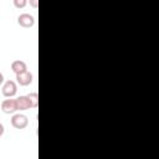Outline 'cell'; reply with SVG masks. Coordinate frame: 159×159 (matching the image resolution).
<instances>
[{
	"instance_id": "cell-1",
	"label": "cell",
	"mask_w": 159,
	"mask_h": 159,
	"mask_svg": "<svg viewBox=\"0 0 159 159\" xmlns=\"http://www.w3.org/2000/svg\"><path fill=\"white\" fill-rule=\"evenodd\" d=\"M10 122L15 129H24L29 125V118L22 113H14Z\"/></svg>"
},
{
	"instance_id": "cell-2",
	"label": "cell",
	"mask_w": 159,
	"mask_h": 159,
	"mask_svg": "<svg viewBox=\"0 0 159 159\" xmlns=\"http://www.w3.org/2000/svg\"><path fill=\"white\" fill-rule=\"evenodd\" d=\"M1 92L4 94V97L9 98V97H14L17 92V84L15 81H11V80H7L2 83V87H1Z\"/></svg>"
},
{
	"instance_id": "cell-3",
	"label": "cell",
	"mask_w": 159,
	"mask_h": 159,
	"mask_svg": "<svg viewBox=\"0 0 159 159\" xmlns=\"http://www.w3.org/2000/svg\"><path fill=\"white\" fill-rule=\"evenodd\" d=\"M1 111L5 114H14L17 112V104H16V98L9 97L1 102Z\"/></svg>"
},
{
	"instance_id": "cell-4",
	"label": "cell",
	"mask_w": 159,
	"mask_h": 159,
	"mask_svg": "<svg viewBox=\"0 0 159 159\" xmlns=\"http://www.w3.org/2000/svg\"><path fill=\"white\" fill-rule=\"evenodd\" d=\"M17 24L24 27V29H30L35 25V17L27 12H24V14H20L17 16Z\"/></svg>"
},
{
	"instance_id": "cell-5",
	"label": "cell",
	"mask_w": 159,
	"mask_h": 159,
	"mask_svg": "<svg viewBox=\"0 0 159 159\" xmlns=\"http://www.w3.org/2000/svg\"><path fill=\"white\" fill-rule=\"evenodd\" d=\"M32 80H34V76L30 71H24V72H20V73H16V82L17 84L22 86V87H26L29 84L32 83Z\"/></svg>"
},
{
	"instance_id": "cell-6",
	"label": "cell",
	"mask_w": 159,
	"mask_h": 159,
	"mask_svg": "<svg viewBox=\"0 0 159 159\" xmlns=\"http://www.w3.org/2000/svg\"><path fill=\"white\" fill-rule=\"evenodd\" d=\"M16 104H17V111H27V109H32L31 102L26 96H19L16 97Z\"/></svg>"
},
{
	"instance_id": "cell-7",
	"label": "cell",
	"mask_w": 159,
	"mask_h": 159,
	"mask_svg": "<svg viewBox=\"0 0 159 159\" xmlns=\"http://www.w3.org/2000/svg\"><path fill=\"white\" fill-rule=\"evenodd\" d=\"M11 70L16 75V73H20V72L26 71L27 70V65L22 60H15V61L11 62Z\"/></svg>"
},
{
	"instance_id": "cell-8",
	"label": "cell",
	"mask_w": 159,
	"mask_h": 159,
	"mask_svg": "<svg viewBox=\"0 0 159 159\" xmlns=\"http://www.w3.org/2000/svg\"><path fill=\"white\" fill-rule=\"evenodd\" d=\"M27 97H29V99H30V102H31L32 109L36 108L37 104H39V94H37V92H30V93L27 94Z\"/></svg>"
},
{
	"instance_id": "cell-9",
	"label": "cell",
	"mask_w": 159,
	"mask_h": 159,
	"mask_svg": "<svg viewBox=\"0 0 159 159\" xmlns=\"http://www.w3.org/2000/svg\"><path fill=\"white\" fill-rule=\"evenodd\" d=\"M12 4L16 9H24L27 5V0H12Z\"/></svg>"
},
{
	"instance_id": "cell-10",
	"label": "cell",
	"mask_w": 159,
	"mask_h": 159,
	"mask_svg": "<svg viewBox=\"0 0 159 159\" xmlns=\"http://www.w3.org/2000/svg\"><path fill=\"white\" fill-rule=\"evenodd\" d=\"M27 2H29L30 6L34 7V9H37V7H39V0H27Z\"/></svg>"
},
{
	"instance_id": "cell-11",
	"label": "cell",
	"mask_w": 159,
	"mask_h": 159,
	"mask_svg": "<svg viewBox=\"0 0 159 159\" xmlns=\"http://www.w3.org/2000/svg\"><path fill=\"white\" fill-rule=\"evenodd\" d=\"M4 130H5V129H4V125H2L1 123H0V137H1L2 134H4Z\"/></svg>"
},
{
	"instance_id": "cell-12",
	"label": "cell",
	"mask_w": 159,
	"mask_h": 159,
	"mask_svg": "<svg viewBox=\"0 0 159 159\" xmlns=\"http://www.w3.org/2000/svg\"><path fill=\"white\" fill-rule=\"evenodd\" d=\"M2 83H4V75L0 72V86H1Z\"/></svg>"
}]
</instances>
